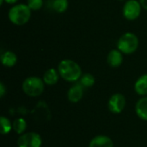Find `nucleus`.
<instances>
[{
  "label": "nucleus",
  "mask_w": 147,
  "mask_h": 147,
  "mask_svg": "<svg viewBox=\"0 0 147 147\" xmlns=\"http://www.w3.org/2000/svg\"><path fill=\"white\" fill-rule=\"evenodd\" d=\"M58 71L59 76L67 82H77L80 79L82 74V69L80 65L72 59H63L58 65Z\"/></svg>",
  "instance_id": "nucleus-1"
},
{
  "label": "nucleus",
  "mask_w": 147,
  "mask_h": 147,
  "mask_svg": "<svg viewBox=\"0 0 147 147\" xmlns=\"http://www.w3.org/2000/svg\"><path fill=\"white\" fill-rule=\"evenodd\" d=\"M31 9L25 3H19L12 6L8 13L9 20L11 23L22 26L26 24L31 17Z\"/></svg>",
  "instance_id": "nucleus-2"
},
{
  "label": "nucleus",
  "mask_w": 147,
  "mask_h": 147,
  "mask_svg": "<svg viewBox=\"0 0 147 147\" xmlns=\"http://www.w3.org/2000/svg\"><path fill=\"white\" fill-rule=\"evenodd\" d=\"M139 44L138 36L132 32H127L119 38L117 41V49L123 54H132L137 51Z\"/></svg>",
  "instance_id": "nucleus-3"
},
{
  "label": "nucleus",
  "mask_w": 147,
  "mask_h": 147,
  "mask_svg": "<svg viewBox=\"0 0 147 147\" xmlns=\"http://www.w3.org/2000/svg\"><path fill=\"white\" fill-rule=\"evenodd\" d=\"M22 87L23 92L26 95L31 97H36L43 93L45 89V83L40 78L31 76L23 81Z\"/></svg>",
  "instance_id": "nucleus-4"
},
{
  "label": "nucleus",
  "mask_w": 147,
  "mask_h": 147,
  "mask_svg": "<svg viewBox=\"0 0 147 147\" xmlns=\"http://www.w3.org/2000/svg\"><path fill=\"white\" fill-rule=\"evenodd\" d=\"M141 9L142 6L140 1L127 0L123 6V16L128 21H134L140 16Z\"/></svg>",
  "instance_id": "nucleus-5"
},
{
  "label": "nucleus",
  "mask_w": 147,
  "mask_h": 147,
  "mask_svg": "<svg viewBox=\"0 0 147 147\" xmlns=\"http://www.w3.org/2000/svg\"><path fill=\"white\" fill-rule=\"evenodd\" d=\"M42 140L36 133H27L22 134L17 140L18 147H40Z\"/></svg>",
  "instance_id": "nucleus-6"
},
{
  "label": "nucleus",
  "mask_w": 147,
  "mask_h": 147,
  "mask_svg": "<svg viewBox=\"0 0 147 147\" xmlns=\"http://www.w3.org/2000/svg\"><path fill=\"white\" fill-rule=\"evenodd\" d=\"M126 106V98L121 93L114 94L109 100L108 107L113 114H120L123 111Z\"/></svg>",
  "instance_id": "nucleus-7"
},
{
  "label": "nucleus",
  "mask_w": 147,
  "mask_h": 147,
  "mask_svg": "<svg viewBox=\"0 0 147 147\" xmlns=\"http://www.w3.org/2000/svg\"><path fill=\"white\" fill-rule=\"evenodd\" d=\"M107 62L112 68H118L123 63V53L119 49L111 50L107 56Z\"/></svg>",
  "instance_id": "nucleus-8"
},
{
  "label": "nucleus",
  "mask_w": 147,
  "mask_h": 147,
  "mask_svg": "<svg viewBox=\"0 0 147 147\" xmlns=\"http://www.w3.org/2000/svg\"><path fill=\"white\" fill-rule=\"evenodd\" d=\"M83 95H84V87L80 83H76L69 89L67 93V97L71 102L76 103L82 99Z\"/></svg>",
  "instance_id": "nucleus-9"
},
{
  "label": "nucleus",
  "mask_w": 147,
  "mask_h": 147,
  "mask_svg": "<svg viewBox=\"0 0 147 147\" xmlns=\"http://www.w3.org/2000/svg\"><path fill=\"white\" fill-rule=\"evenodd\" d=\"M112 140L106 135H98L91 140L89 147H113Z\"/></svg>",
  "instance_id": "nucleus-10"
},
{
  "label": "nucleus",
  "mask_w": 147,
  "mask_h": 147,
  "mask_svg": "<svg viewBox=\"0 0 147 147\" xmlns=\"http://www.w3.org/2000/svg\"><path fill=\"white\" fill-rule=\"evenodd\" d=\"M1 63L5 67H13L17 62V56L12 51H5L1 54Z\"/></svg>",
  "instance_id": "nucleus-11"
},
{
  "label": "nucleus",
  "mask_w": 147,
  "mask_h": 147,
  "mask_svg": "<svg viewBox=\"0 0 147 147\" xmlns=\"http://www.w3.org/2000/svg\"><path fill=\"white\" fill-rule=\"evenodd\" d=\"M59 77H60L59 73L57 70H55L54 68H50L45 71L42 79H43L45 84L54 85L58 83Z\"/></svg>",
  "instance_id": "nucleus-12"
},
{
  "label": "nucleus",
  "mask_w": 147,
  "mask_h": 147,
  "mask_svg": "<svg viewBox=\"0 0 147 147\" xmlns=\"http://www.w3.org/2000/svg\"><path fill=\"white\" fill-rule=\"evenodd\" d=\"M135 112L139 118L147 121V96L140 98L135 105Z\"/></svg>",
  "instance_id": "nucleus-13"
},
{
  "label": "nucleus",
  "mask_w": 147,
  "mask_h": 147,
  "mask_svg": "<svg viewBox=\"0 0 147 147\" xmlns=\"http://www.w3.org/2000/svg\"><path fill=\"white\" fill-rule=\"evenodd\" d=\"M134 90L140 96L147 95V74L140 76L134 84Z\"/></svg>",
  "instance_id": "nucleus-14"
},
{
  "label": "nucleus",
  "mask_w": 147,
  "mask_h": 147,
  "mask_svg": "<svg viewBox=\"0 0 147 147\" xmlns=\"http://www.w3.org/2000/svg\"><path fill=\"white\" fill-rule=\"evenodd\" d=\"M69 6L68 0H53L52 7L57 13H64L67 10Z\"/></svg>",
  "instance_id": "nucleus-15"
},
{
  "label": "nucleus",
  "mask_w": 147,
  "mask_h": 147,
  "mask_svg": "<svg viewBox=\"0 0 147 147\" xmlns=\"http://www.w3.org/2000/svg\"><path fill=\"white\" fill-rule=\"evenodd\" d=\"M79 83L82 84L84 88H90L95 84L96 78L90 73H84L81 76L79 79Z\"/></svg>",
  "instance_id": "nucleus-16"
},
{
  "label": "nucleus",
  "mask_w": 147,
  "mask_h": 147,
  "mask_svg": "<svg viewBox=\"0 0 147 147\" xmlns=\"http://www.w3.org/2000/svg\"><path fill=\"white\" fill-rule=\"evenodd\" d=\"M12 127L14 131L18 134H22L27 128V122L22 118H18L12 123Z\"/></svg>",
  "instance_id": "nucleus-17"
},
{
  "label": "nucleus",
  "mask_w": 147,
  "mask_h": 147,
  "mask_svg": "<svg viewBox=\"0 0 147 147\" xmlns=\"http://www.w3.org/2000/svg\"><path fill=\"white\" fill-rule=\"evenodd\" d=\"M0 123H1V133L2 134H7L10 132V130L13 128L12 124L9 121V120L4 116H2L0 118Z\"/></svg>",
  "instance_id": "nucleus-18"
},
{
  "label": "nucleus",
  "mask_w": 147,
  "mask_h": 147,
  "mask_svg": "<svg viewBox=\"0 0 147 147\" xmlns=\"http://www.w3.org/2000/svg\"><path fill=\"white\" fill-rule=\"evenodd\" d=\"M28 6L30 8L31 10H39L43 6V0H28L27 2Z\"/></svg>",
  "instance_id": "nucleus-19"
},
{
  "label": "nucleus",
  "mask_w": 147,
  "mask_h": 147,
  "mask_svg": "<svg viewBox=\"0 0 147 147\" xmlns=\"http://www.w3.org/2000/svg\"><path fill=\"white\" fill-rule=\"evenodd\" d=\"M5 93H6V88H5L4 84L1 82L0 83V96L3 97L5 95Z\"/></svg>",
  "instance_id": "nucleus-20"
},
{
  "label": "nucleus",
  "mask_w": 147,
  "mask_h": 147,
  "mask_svg": "<svg viewBox=\"0 0 147 147\" xmlns=\"http://www.w3.org/2000/svg\"><path fill=\"white\" fill-rule=\"evenodd\" d=\"M140 3L142 8L147 10V0H140Z\"/></svg>",
  "instance_id": "nucleus-21"
},
{
  "label": "nucleus",
  "mask_w": 147,
  "mask_h": 147,
  "mask_svg": "<svg viewBox=\"0 0 147 147\" xmlns=\"http://www.w3.org/2000/svg\"><path fill=\"white\" fill-rule=\"evenodd\" d=\"M4 2L8 4H15L18 2V0H4Z\"/></svg>",
  "instance_id": "nucleus-22"
},
{
  "label": "nucleus",
  "mask_w": 147,
  "mask_h": 147,
  "mask_svg": "<svg viewBox=\"0 0 147 147\" xmlns=\"http://www.w3.org/2000/svg\"><path fill=\"white\" fill-rule=\"evenodd\" d=\"M119 1H124V0H119Z\"/></svg>",
  "instance_id": "nucleus-23"
}]
</instances>
